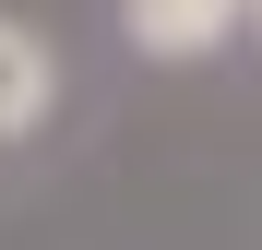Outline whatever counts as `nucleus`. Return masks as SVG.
<instances>
[{"mask_svg":"<svg viewBox=\"0 0 262 250\" xmlns=\"http://www.w3.org/2000/svg\"><path fill=\"white\" fill-rule=\"evenodd\" d=\"M48 96H60V60H48V36L0 12V143H12V131H36V119H48Z\"/></svg>","mask_w":262,"mask_h":250,"instance_id":"f03ea898","label":"nucleus"},{"mask_svg":"<svg viewBox=\"0 0 262 250\" xmlns=\"http://www.w3.org/2000/svg\"><path fill=\"white\" fill-rule=\"evenodd\" d=\"M250 0H119V24H131V48L143 60H203L214 36H238Z\"/></svg>","mask_w":262,"mask_h":250,"instance_id":"f257e3e1","label":"nucleus"},{"mask_svg":"<svg viewBox=\"0 0 262 250\" xmlns=\"http://www.w3.org/2000/svg\"><path fill=\"white\" fill-rule=\"evenodd\" d=\"M250 24H262V0H250Z\"/></svg>","mask_w":262,"mask_h":250,"instance_id":"7ed1b4c3","label":"nucleus"}]
</instances>
